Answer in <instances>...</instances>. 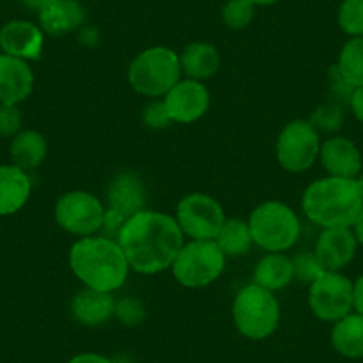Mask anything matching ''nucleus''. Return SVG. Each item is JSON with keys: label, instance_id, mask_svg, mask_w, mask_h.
Masks as SVG:
<instances>
[{"label": "nucleus", "instance_id": "obj_13", "mask_svg": "<svg viewBox=\"0 0 363 363\" xmlns=\"http://www.w3.org/2000/svg\"><path fill=\"white\" fill-rule=\"evenodd\" d=\"M162 102L173 123L191 125L207 114L211 107V91L200 80L180 79L162 96Z\"/></svg>", "mask_w": 363, "mask_h": 363}, {"label": "nucleus", "instance_id": "obj_5", "mask_svg": "<svg viewBox=\"0 0 363 363\" xmlns=\"http://www.w3.org/2000/svg\"><path fill=\"white\" fill-rule=\"evenodd\" d=\"M232 319L237 331L250 340H265L280 326L281 308L274 292L250 284L233 298Z\"/></svg>", "mask_w": 363, "mask_h": 363}, {"label": "nucleus", "instance_id": "obj_19", "mask_svg": "<svg viewBox=\"0 0 363 363\" xmlns=\"http://www.w3.org/2000/svg\"><path fill=\"white\" fill-rule=\"evenodd\" d=\"M116 298L113 292L95 291L84 287V291L77 292L72 301V313L75 320L82 326L96 328L106 324L114 317Z\"/></svg>", "mask_w": 363, "mask_h": 363}, {"label": "nucleus", "instance_id": "obj_40", "mask_svg": "<svg viewBox=\"0 0 363 363\" xmlns=\"http://www.w3.org/2000/svg\"><path fill=\"white\" fill-rule=\"evenodd\" d=\"M354 180H356V186H358L359 193H362V196H363V171L354 178Z\"/></svg>", "mask_w": 363, "mask_h": 363}, {"label": "nucleus", "instance_id": "obj_23", "mask_svg": "<svg viewBox=\"0 0 363 363\" xmlns=\"http://www.w3.org/2000/svg\"><path fill=\"white\" fill-rule=\"evenodd\" d=\"M331 345L340 356L347 359L363 358V315L351 312L333 323Z\"/></svg>", "mask_w": 363, "mask_h": 363}, {"label": "nucleus", "instance_id": "obj_2", "mask_svg": "<svg viewBox=\"0 0 363 363\" xmlns=\"http://www.w3.org/2000/svg\"><path fill=\"white\" fill-rule=\"evenodd\" d=\"M68 264L84 287L102 292L123 287L130 271L118 240L106 235L80 237L69 247Z\"/></svg>", "mask_w": 363, "mask_h": 363}, {"label": "nucleus", "instance_id": "obj_24", "mask_svg": "<svg viewBox=\"0 0 363 363\" xmlns=\"http://www.w3.org/2000/svg\"><path fill=\"white\" fill-rule=\"evenodd\" d=\"M47 139L38 130H22L13 138L9 153L15 166L23 171H34L47 159Z\"/></svg>", "mask_w": 363, "mask_h": 363}, {"label": "nucleus", "instance_id": "obj_30", "mask_svg": "<svg viewBox=\"0 0 363 363\" xmlns=\"http://www.w3.org/2000/svg\"><path fill=\"white\" fill-rule=\"evenodd\" d=\"M291 258H292V267H294V280L301 281V284L310 285L312 281H315L324 271H326V269L320 265L319 258L315 257L313 251L303 250Z\"/></svg>", "mask_w": 363, "mask_h": 363}, {"label": "nucleus", "instance_id": "obj_36", "mask_svg": "<svg viewBox=\"0 0 363 363\" xmlns=\"http://www.w3.org/2000/svg\"><path fill=\"white\" fill-rule=\"evenodd\" d=\"M354 312L363 315V272L354 280Z\"/></svg>", "mask_w": 363, "mask_h": 363}, {"label": "nucleus", "instance_id": "obj_26", "mask_svg": "<svg viewBox=\"0 0 363 363\" xmlns=\"http://www.w3.org/2000/svg\"><path fill=\"white\" fill-rule=\"evenodd\" d=\"M214 240L226 258L244 257V255L250 253L251 246H253V237H251L247 221L235 218L226 219Z\"/></svg>", "mask_w": 363, "mask_h": 363}, {"label": "nucleus", "instance_id": "obj_28", "mask_svg": "<svg viewBox=\"0 0 363 363\" xmlns=\"http://www.w3.org/2000/svg\"><path fill=\"white\" fill-rule=\"evenodd\" d=\"M337 22L349 38L363 36V0H342L337 11Z\"/></svg>", "mask_w": 363, "mask_h": 363}, {"label": "nucleus", "instance_id": "obj_8", "mask_svg": "<svg viewBox=\"0 0 363 363\" xmlns=\"http://www.w3.org/2000/svg\"><path fill=\"white\" fill-rule=\"evenodd\" d=\"M308 306L323 323H337L354 312V281L340 271H324L308 285Z\"/></svg>", "mask_w": 363, "mask_h": 363}, {"label": "nucleus", "instance_id": "obj_4", "mask_svg": "<svg viewBox=\"0 0 363 363\" xmlns=\"http://www.w3.org/2000/svg\"><path fill=\"white\" fill-rule=\"evenodd\" d=\"M253 244L267 253H285L298 244L301 221L292 207L284 201H264L257 205L247 219Z\"/></svg>", "mask_w": 363, "mask_h": 363}, {"label": "nucleus", "instance_id": "obj_37", "mask_svg": "<svg viewBox=\"0 0 363 363\" xmlns=\"http://www.w3.org/2000/svg\"><path fill=\"white\" fill-rule=\"evenodd\" d=\"M351 228H352V232H354L358 244L363 247V208H362V211H359L358 218H356V221L352 223Z\"/></svg>", "mask_w": 363, "mask_h": 363}, {"label": "nucleus", "instance_id": "obj_31", "mask_svg": "<svg viewBox=\"0 0 363 363\" xmlns=\"http://www.w3.org/2000/svg\"><path fill=\"white\" fill-rule=\"evenodd\" d=\"M145 305L135 298H123L116 301L114 317L125 326H138L145 320Z\"/></svg>", "mask_w": 363, "mask_h": 363}, {"label": "nucleus", "instance_id": "obj_9", "mask_svg": "<svg viewBox=\"0 0 363 363\" xmlns=\"http://www.w3.org/2000/svg\"><path fill=\"white\" fill-rule=\"evenodd\" d=\"M54 218L59 228L77 237L96 235L104 230L106 205L93 193L68 191L55 201Z\"/></svg>", "mask_w": 363, "mask_h": 363}, {"label": "nucleus", "instance_id": "obj_16", "mask_svg": "<svg viewBox=\"0 0 363 363\" xmlns=\"http://www.w3.org/2000/svg\"><path fill=\"white\" fill-rule=\"evenodd\" d=\"M319 162L328 177L356 178L363 171V157L356 143L338 134L320 143Z\"/></svg>", "mask_w": 363, "mask_h": 363}, {"label": "nucleus", "instance_id": "obj_6", "mask_svg": "<svg viewBox=\"0 0 363 363\" xmlns=\"http://www.w3.org/2000/svg\"><path fill=\"white\" fill-rule=\"evenodd\" d=\"M128 82L135 93L148 99H162L182 79L180 54L167 47H150L128 66Z\"/></svg>", "mask_w": 363, "mask_h": 363}, {"label": "nucleus", "instance_id": "obj_14", "mask_svg": "<svg viewBox=\"0 0 363 363\" xmlns=\"http://www.w3.org/2000/svg\"><path fill=\"white\" fill-rule=\"evenodd\" d=\"M358 240L351 226L323 228L317 235L313 253L326 271H344L356 257Z\"/></svg>", "mask_w": 363, "mask_h": 363}, {"label": "nucleus", "instance_id": "obj_29", "mask_svg": "<svg viewBox=\"0 0 363 363\" xmlns=\"http://www.w3.org/2000/svg\"><path fill=\"white\" fill-rule=\"evenodd\" d=\"M255 8L251 0H228L221 9V20L228 29L242 30L253 22Z\"/></svg>", "mask_w": 363, "mask_h": 363}, {"label": "nucleus", "instance_id": "obj_12", "mask_svg": "<svg viewBox=\"0 0 363 363\" xmlns=\"http://www.w3.org/2000/svg\"><path fill=\"white\" fill-rule=\"evenodd\" d=\"M106 196L107 207L104 230L116 232V235L128 218L145 211L148 200L145 182L130 171H123L109 182Z\"/></svg>", "mask_w": 363, "mask_h": 363}, {"label": "nucleus", "instance_id": "obj_27", "mask_svg": "<svg viewBox=\"0 0 363 363\" xmlns=\"http://www.w3.org/2000/svg\"><path fill=\"white\" fill-rule=\"evenodd\" d=\"M308 121L319 134L337 135L345 123V113L340 104L324 102L315 107Z\"/></svg>", "mask_w": 363, "mask_h": 363}, {"label": "nucleus", "instance_id": "obj_25", "mask_svg": "<svg viewBox=\"0 0 363 363\" xmlns=\"http://www.w3.org/2000/svg\"><path fill=\"white\" fill-rule=\"evenodd\" d=\"M333 69L352 89L363 86V36L349 38L342 45Z\"/></svg>", "mask_w": 363, "mask_h": 363}, {"label": "nucleus", "instance_id": "obj_1", "mask_svg": "<svg viewBox=\"0 0 363 363\" xmlns=\"http://www.w3.org/2000/svg\"><path fill=\"white\" fill-rule=\"evenodd\" d=\"M116 240L132 271L146 277L171 269L174 257L186 242L173 216L150 208L128 218Z\"/></svg>", "mask_w": 363, "mask_h": 363}, {"label": "nucleus", "instance_id": "obj_7", "mask_svg": "<svg viewBox=\"0 0 363 363\" xmlns=\"http://www.w3.org/2000/svg\"><path fill=\"white\" fill-rule=\"evenodd\" d=\"M226 257L216 240H189L171 264L173 278L186 289H205L223 274Z\"/></svg>", "mask_w": 363, "mask_h": 363}, {"label": "nucleus", "instance_id": "obj_20", "mask_svg": "<svg viewBox=\"0 0 363 363\" xmlns=\"http://www.w3.org/2000/svg\"><path fill=\"white\" fill-rule=\"evenodd\" d=\"M33 191L27 171L15 164L0 166V216H13L26 207Z\"/></svg>", "mask_w": 363, "mask_h": 363}, {"label": "nucleus", "instance_id": "obj_35", "mask_svg": "<svg viewBox=\"0 0 363 363\" xmlns=\"http://www.w3.org/2000/svg\"><path fill=\"white\" fill-rule=\"evenodd\" d=\"M68 363H114V359L99 354V352H80V354L73 356Z\"/></svg>", "mask_w": 363, "mask_h": 363}, {"label": "nucleus", "instance_id": "obj_10", "mask_svg": "<svg viewBox=\"0 0 363 363\" xmlns=\"http://www.w3.org/2000/svg\"><path fill=\"white\" fill-rule=\"evenodd\" d=\"M320 134L308 120H292L277 139V160L289 173H305L319 160Z\"/></svg>", "mask_w": 363, "mask_h": 363}, {"label": "nucleus", "instance_id": "obj_22", "mask_svg": "<svg viewBox=\"0 0 363 363\" xmlns=\"http://www.w3.org/2000/svg\"><path fill=\"white\" fill-rule=\"evenodd\" d=\"M294 281L292 258L285 253H267L257 262L253 271V284L271 292L284 291Z\"/></svg>", "mask_w": 363, "mask_h": 363}, {"label": "nucleus", "instance_id": "obj_32", "mask_svg": "<svg viewBox=\"0 0 363 363\" xmlns=\"http://www.w3.org/2000/svg\"><path fill=\"white\" fill-rule=\"evenodd\" d=\"M22 128V113L18 106L0 104V138H15Z\"/></svg>", "mask_w": 363, "mask_h": 363}, {"label": "nucleus", "instance_id": "obj_15", "mask_svg": "<svg viewBox=\"0 0 363 363\" xmlns=\"http://www.w3.org/2000/svg\"><path fill=\"white\" fill-rule=\"evenodd\" d=\"M45 33L27 20H11L0 29V50L23 61H38L43 54Z\"/></svg>", "mask_w": 363, "mask_h": 363}, {"label": "nucleus", "instance_id": "obj_34", "mask_svg": "<svg viewBox=\"0 0 363 363\" xmlns=\"http://www.w3.org/2000/svg\"><path fill=\"white\" fill-rule=\"evenodd\" d=\"M349 109H351L352 116L363 123V86L352 89L351 96H349Z\"/></svg>", "mask_w": 363, "mask_h": 363}, {"label": "nucleus", "instance_id": "obj_3", "mask_svg": "<svg viewBox=\"0 0 363 363\" xmlns=\"http://www.w3.org/2000/svg\"><path fill=\"white\" fill-rule=\"evenodd\" d=\"M303 214L323 228L352 226L363 208V196L354 178L323 177L305 189L301 198Z\"/></svg>", "mask_w": 363, "mask_h": 363}, {"label": "nucleus", "instance_id": "obj_38", "mask_svg": "<svg viewBox=\"0 0 363 363\" xmlns=\"http://www.w3.org/2000/svg\"><path fill=\"white\" fill-rule=\"evenodd\" d=\"M22 2H23V6H26V8H29V9H33V11L40 13L41 9H43L45 6L48 4V2H50V0H22Z\"/></svg>", "mask_w": 363, "mask_h": 363}, {"label": "nucleus", "instance_id": "obj_17", "mask_svg": "<svg viewBox=\"0 0 363 363\" xmlns=\"http://www.w3.org/2000/svg\"><path fill=\"white\" fill-rule=\"evenodd\" d=\"M34 89V73L23 59L0 54V104L20 106Z\"/></svg>", "mask_w": 363, "mask_h": 363}, {"label": "nucleus", "instance_id": "obj_18", "mask_svg": "<svg viewBox=\"0 0 363 363\" xmlns=\"http://www.w3.org/2000/svg\"><path fill=\"white\" fill-rule=\"evenodd\" d=\"M40 27L50 36L75 33L86 22V9L79 0H50L40 13Z\"/></svg>", "mask_w": 363, "mask_h": 363}, {"label": "nucleus", "instance_id": "obj_11", "mask_svg": "<svg viewBox=\"0 0 363 363\" xmlns=\"http://www.w3.org/2000/svg\"><path fill=\"white\" fill-rule=\"evenodd\" d=\"M173 218L184 237L191 240H214L226 221L223 205L207 193H191L182 198Z\"/></svg>", "mask_w": 363, "mask_h": 363}, {"label": "nucleus", "instance_id": "obj_39", "mask_svg": "<svg viewBox=\"0 0 363 363\" xmlns=\"http://www.w3.org/2000/svg\"><path fill=\"white\" fill-rule=\"evenodd\" d=\"M255 6H272L277 4L278 0H251Z\"/></svg>", "mask_w": 363, "mask_h": 363}, {"label": "nucleus", "instance_id": "obj_33", "mask_svg": "<svg viewBox=\"0 0 363 363\" xmlns=\"http://www.w3.org/2000/svg\"><path fill=\"white\" fill-rule=\"evenodd\" d=\"M143 121H145L146 127L153 128V130H162V128H167L173 123V121L169 120V116H167V111L166 107H164L162 99L152 100V102L145 107V111H143Z\"/></svg>", "mask_w": 363, "mask_h": 363}, {"label": "nucleus", "instance_id": "obj_21", "mask_svg": "<svg viewBox=\"0 0 363 363\" xmlns=\"http://www.w3.org/2000/svg\"><path fill=\"white\" fill-rule=\"evenodd\" d=\"M180 65L182 73L187 75V79L203 82L218 73L219 66H221V55L212 43L194 41V43L187 45L180 54Z\"/></svg>", "mask_w": 363, "mask_h": 363}]
</instances>
